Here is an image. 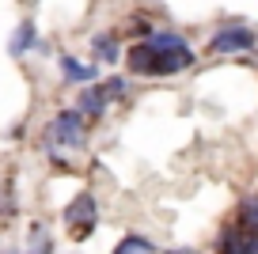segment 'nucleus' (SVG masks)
<instances>
[{
  "mask_svg": "<svg viewBox=\"0 0 258 254\" xmlns=\"http://www.w3.org/2000/svg\"><path fill=\"white\" fill-rule=\"evenodd\" d=\"M61 220H64V228H69V235H73L76 243L91 239V231L99 228V201H95V194L80 190L69 205L61 209Z\"/></svg>",
  "mask_w": 258,
  "mask_h": 254,
  "instance_id": "7ed1b4c3",
  "label": "nucleus"
},
{
  "mask_svg": "<svg viewBox=\"0 0 258 254\" xmlns=\"http://www.w3.org/2000/svg\"><path fill=\"white\" fill-rule=\"evenodd\" d=\"M103 91H106V99H110V103H125V99H129V80L114 72V76L103 80Z\"/></svg>",
  "mask_w": 258,
  "mask_h": 254,
  "instance_id": "f8f14e48",
  "label": "nucleus"
},
{
  "mask_svg": "<svg viewBox=\"0 0 258 254\" xmlns=\"http://www.w3.org/2000/svg\"><path fill=\"white\" fill-rule=\"evenodd\" d=\"M0 254H27V250H23V246H4Z\"/></svg>",
  "mask_w": 258,
  "mask_h": 254,
  "instance_id": "4468645a",
  "label": "nucleus"
},
{
  "mask_svg": "<svg viewBox=\"0 0 258 254\" xmlns=\"http://www.w3.org/2000/svg\"><path fill=\"white\" fill-rule=\"evenodd\" d=\"M23 250L27 254H53L57 250V243H53V235H49L46 224H31V239L23 243Z\"/></svg>",
  "mask_w": 258,
  "mask_h": 254,
  "instance_id": "9b49d317",
  "label": "nucleus"
},
{
  "mask_svg": "<svg viewBox=\"0 0 258 254\" xmlns=\"http://www.w3.org/2000/svg\"><path fill=\"white\" fill-rule=\"evenodd\" d=\"M91 57H95L99 65H118L121 61V42L114 38L110 31L91 34Z\"/></svg>",
  "mask_w": 258,
  "mask_h": 254,
  "instance_id": "1a4fd4ad",
  "label": "nucleus"
},
{
  "mask_svg": "<svg viewBox=\"0 0 258 254\" xmlns=\"http://www.w3.org/2000/svg\"><path fill=\"white\" fill-rule=\"evenodd\" d=\"M254 49H258V31L247 23H220L209 34V53L239 57V53H254Z\"/></svg>",
  "mask_w": 258,
  "mask_h": 254,
  "instance_id": "20e7f679",
  "label": "nucleus"
},
{
  "mask_svg": "<svg viewBox=\"0 0 258 254\" xmlns=\"http://www.w3.org/2000/svg\"><path fill=\"white\" fill-rule=\"evenodd\" d=\"M57 72H61L64 84H73V88H84V84H95L99 80V61H80L73 53H61L57 57Z\"/></svg>",
  "mask_w": 258,
  "mask_h": 254,
  "instance_id": "423d86ee",
  "label": "nucleus"
},
{
  "mask_svg": "<svg viewBox=\"0 0 258 254\" xmlns=\"http://www.w3.org/2000/svg\"><path fill=\"white\" fill-rule=\"evenodd\" d=\"M110 254H160L156 250V243L148 235H141V231H129V235H121V243L114 246Z\"/></svg>",
  "mask_w": 258,
  "mask_h": 254,
  "instance_id": "9d476101",
  "label": "nucleus"
},
{
  "mask_svg": "<svg viewBox=\"0 0 258 254\" xmlns=\"http://www.w3.org/2000/svg\"><path fill=\"white\" fill-rule=\"evenodd\" d=\"M213 254H258V231H247L239 224H232V228H224L217 235Z\"/></svg>",
  "mask_w": 258,
  "mask_h": 254,
  "instance_id": "39448f33",
  "label": "nucleus"
},
{
  "mask_svg": "<svg viewBox=\"0 0 258 254\" xmlns=\"http://www.w3.org/2000/svg\"><path fill=\"white\" fill-rule=\"evenodd\" d=\"M84 141H88V118H84L76 106H64V110H57L53 118H49L46 133H42V152L61 163L64 159L61 152H80Z\"/></svg>",
  "mask_w": 258,
  "mask_h": 254,
  "instance_id": "f03ea898",
  "label": "nucleus"
},
{
  "mask_svg": "<svg viewBox=\"0 0 258 254\" xmlns=\"http://www.w3.org/2000/svg\"><path fill=\"white\" fill-rule=\"evenodd\" d=\"M106 106H110V99H106V91H103V84H84L80 88V95H76V110L84 114L88 121H99L106 114Z\"/></svg>",
  "mask_w": 258,
  "mask_h": 254,
  "instance_id": "6e6552de",
  "label": "nucleus"
},
{
  "mask_svg": "<svg viewBox=\"0 0 258 254\" xmlns=\"http://www.w3.org/2000/svg\"><path fill=\"white\" fill-rule=\"evenodd\" d=\"M34 49H42L38 27H34V19H23V23H16V31L8 34V57L23 61V57H27V53H34Z\"/></svg>",
  "mask_w": 258,
  "mask_h": 254,
  "instance_id": "0eeeda50",
  "label": "nucleus"
},
{
  "mask_svg": "<svg viewBox=\"0 0 258 254\" xmlns=\"http://www.w3.org/2000/svg\"><path fill=\"white\" fill-rule=\"evenodd\" d=\"M198 53L194 46L186 42L182 31L175 27H160V31H148L145 42H133L125 53V65L133 76H145V80H167L178 76V72L194 69Z\"/></svg>",
  "mask_w": 258,
  "mask_h": 254,
  "instance_id": "f257e3e1",
  "label": "nucleus"
},
{
  "mask_svg": "<svg viewBox=\"0 0 258 254\" xmlns=\"http://www.w3.org/2000/svg\"><path fill=\"white\" fill-rule=\"evenodd\" d=\"M167 254H202V250H194V246H175V250H167Z\"/></svg>",
  "mask_w": 258,
  "mask_h": 254,
  "instance_id": "ddd939ff",
  "label": "nucleus"
}]
</instances>
